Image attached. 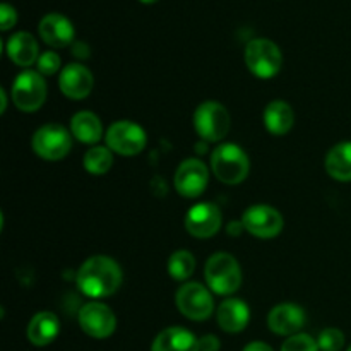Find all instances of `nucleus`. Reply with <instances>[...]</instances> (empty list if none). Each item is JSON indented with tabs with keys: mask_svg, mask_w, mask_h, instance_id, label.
Returning a JSON list of instances; mask_svg holds the SVG:
<instances>
[{
	"mask_svg": "<svg viewBox=\"0 0 351 351\" xmlns=\"http://www.w3.org/2000/svg\"><path fill=\"white\" fill-rule=\"evenodd\" d=\"M122 280L123 274L119 263L108 256H93L86 259L75 276V283L82 295L95 300L112 297L120 288Z\"/></svg>",
	"mask_w": 351,
	"mask_h": 351,
	"instance_id": "1",
	"label": "nucleus"
},
{
	"mask_svg": "<svg viewBox=\"0 0 351 351\" xmlns=\"http://www.w3.org/2000/svg\"><path fill=\"white\" fill-rule=\"evenodd\" d=\"M211 170L223 184L239 185L249 177L250 160L239 144H219L211 154Z\"/></svg>",
	"mask_w": 351,
	"mask_h": 351,
	"instance_id": "2",
	"label": "nucleus"
},
{
	"mask_svg": "<svg viewBox=\"0 0 351 351\" xmlns=\"http://www.w3.org/2000/svg\"><path fill=\"white\" fill-rule=\"evenodd\" d=\"M204 278L209 290L223 297L235 293L242 287L240 264L228 252H216L209 257L204 267Z\"/></svg>",
	"mask_w": 351,
	"mask_h": 351,
	"instance_id": "3",
	"label": "nucleus"
},
{
	"mask_svg": "<svg viewBox=\"0 0 351 351\" xmlns=\"http://www.w3.org/2000/svg\"><path fill=\"white\" fill-rule=\"evenodd\" d=\"M247 69L259 79H273L283 65L280 47L267 38H256L247 43L243 51Z\"/></svg>",
	"mask_w": 351,
	"mask_h": 351,
	"instance_id": "4",
	"label": "nucleus"
},
{
	"mask_svg": "<svg viewBox=\"0 0 351 351\" xmlns=\"http://www.w3.org/2000/svg\"><path fill=\"white\" fill-rule=\"evenodd\" d=\"M192 123L201 139L208 141V143H219L228 136L230 127H232V117L221 103L204 101L195 108Z\"/></svg>",
	"mask_w": 351,
	"mask_h": 351,
	"instance_id": "5",
	"label": "nucleus"
},
{
	"mask_svg": "<svg viewBox=\"0 0 351 351\" xmlns=\"http://www.w3.org/2000/svg\"><path fill=\"white\" fill-rule=\"evenodd\" d=\"M10 96L21 112H38L47 99V82L38 71H24L14 79Z\"/></svg>",
	"mask_w": 351,
	"mask_h": 351,
	"instance_id": "6",
	"label": "nucleus"
},
{
	"mask_svg": "<svg viewBox=\"0 0 351 351\" xmlns=\"http://www.w3.org/2000/svg\"><path fill=\"white\" fill-rule=\"evenodd\" d=\"M33 151L47 161H60L71 153L72 134L60 123H45L34 132Z\"/></svg>",
	"mask_w": 351,
	"mask_h": 351,
	"instance_id": "7",
	"label": "nucleus"
},
{
	"mask_svg": "<svg viewBox=\"0 0 351 351\" xmlns=\"http://www.w3.org/2000/svg\"><path fill=\"white\" fill-rule=\"evenodd\" d=\"M175 304L180 314L191 321H206L215 312L213 295L204 285L189 281L184 283L175 293Z\"/></svg>",
	"mask_w": 351,
	"mask_h": 351,
	"instance_id": "8",
	"label": "nucleus"
},
{
	"mask_svg": "<svg viewBox=\"0 0 351 351\" xmlns=\"http://www.w3.org/2000/svg\"><path fill=\"white\" fill-rule=\"evenodd\" d=\"M106 146L120 156H136L146 147L147 136L139 123L132 120H117L105 134Z\"/></svg>",
	"mask_w": 351,
	"mask_h": 351,
	"instance_id": "9",
	"label": "nucleus"
},
{
	"mask_svg": "<svg viewBox=\"0 0 351 351\" xmlns=\"http://www.w3.org/2000/svg\"><path fill=\"white\" fill-rule=\"evenodd\" d=\"M82 331L95 339H106L115 332L117 317L108 305L101 302H88L82 305L77 315Z\"/></svg>",
	"mask_w": 351,
	"mask_h": 351,
	"instance_id": "10",
	"label": "nucleus"
},
{
	"mask_svg": "<svg viewBox=\"0 0 351 351\" xmlns=\"http://www.w3.org/2000/svg\"><path fill=\"white\" fill-rule=\"evenodd\" d=\"M245 232L257 239H274L283 232V216L278 209L267 204H254L242 216Z\"/></svg>",
	"mask_w": 351,
	"mask_h": 351,
	"instance_id": "11",
	"label": "nucleus"
},
{
	"mask_svg": "<svg viewBox=\"0 0 351 351\" xmlns=\"http://www.w3.org/2000/svg\"><path fill=\"white\" fill-rule=\"evenodd\" d=\"M209 182V170L201 160L197 158H189L180 163V167L175 171L173 185L175 191L182 197L194 199L199 197L206 191Z\"/></svg>",
	"mask_w": 351,
	"mask_h": 351,
	"instance_id": "12",
	"label": "nucleus"
},
{
	"mask_svg": "<svg viewBox=\"0 0 351 351\" xmlns=\"http://www.w3.org/2000/svg\"><path fill=\"white\" fill-rule=\"evenodd\" d=\"M185 228L195 239H211L221 228V211L213 202H199L185 215Z\"/></svg>",
	"mask_w": 351,
	"mask_h": 351,
	"instance_id": "13",
	"label": "nucleus"
},
{
	"mask_svg": "<svg viewBox=\"0 0 351 351\" xmlns=\"http://www.w3.org/2000/svg\"><path fill=\"white\" fill-rule=\"evenodd\" d=\"M58 88L69 99H84L95 88V77L91 71L82 64H69L62 69L58 77Z\"/></svg>",
	"mask_w": 351,
	"mask_h": 351,
	"instance_id": "14",
	"label": "nucleus"
},
{
	"mask_svg": "<svg viewBox=\"0 0 351 351\" xmlns=\"http://www.w3.org/2000/svg\"><path fill=\"white\" fill-rule=\"evenodd\" d=\"M38 33L41 40L51 48H65L74 41V24L64 14L50 12L41 17L38 24Z\"/></svg>",
	"mask_w": 351,
	"mask_h": 351,
	"instance_id": "15",
	"label": "nucleus"
},
{
	"mask_svg": "<svg viewBox=\"0 0 351 351\" xmlns=\"http://www.w3.org/2000/svg\"><path fill=\"white\" fill-rule=\"evenodd\" d=\"M267 326L278 336H295L305 326L304 308L295 304H280L271 308L267 315Z\"/></svg>",
	"mask_w": 351,
	"mask_h": 351,
	"instance_id": "16",
	"label": "nucleus"
},
{
	"mask_svg": "<svg viewBox=\"0 0 351 351\" xmlns=\"http://www.w3.org/2000/svg\"><path fill=\"white\" fill-rule=\"evenodd\" d=\"M216 321L225 332H242L250 322V308L240 298H226L216 311Z\"/></svg>",
	"mask_w": 351,
	"mask_h": 351,
	"instance_id": "17",
	"label": "nucleus"
},
{
	"mask_svg": "<svg viewBox=\"0 0 351 351\" xmlns=\"http://www.w3.org/2000/svg\"><path fill=\"white\" fill-rule=\"evenodd\" d=\"M60 332V321L53 312H38L33 315L26 329V336L34 346H47L57 339Z\"/></svg>",
	"mask_w": 351,
	"mask_h": 351,
	"instance_id": "18",
	"label": "nucleus"
},
{
	"mask_svg": "<svg viewBox=\"0 0 351 351\" xmlns=\"http://www.w3.org/2000/svg\"><path fill=\"white\" fill-rule=\"evenodd\" d=\"M151 351H199V338L189 329L173 326L154 338Z\"/></svg>",
	"mask_w": 351,
	"mask_h": 351,
	"instance_id": "19",
	"label": "nucleus"
},
{
	"mask_svg": "<svg viewBox=\"0 0 351 351\" xmlns=\"http://www.w3.org/2000/svg\"><path fill=\"white\" fill-rule=\"evenodd\" d=\"M5 50L10 62H14L19 67H29V65L36 64L38 57H40L36 38L26 31L14 33L7 41Z\"/></svg>",
	"mask_w": 351,
	"mask_h": 351,
	"instance_id": "20",
	"label": "nucleus"
},
{
	"mask_svg": "<svg viewBox=\"0 0 351 351\" xmlns=\"http://www.w3.org/2000/svg\"><path fill=\"white\" fill-rule=\"evenodd\" d=\"M295 123V113L287 101L274 99L264 110V125L273 136H285Z\"/></svg>",
	"mask_w": 351,
	"mask_h": 351,
	"instance_id": "21",
	"label": "nucleus"
},
{
	"mask_svg": "<svg viewBox=\"0 0 351 351\" xmlns=\"http://www.w3.org/2000/svg\"><path fill=\"white\" fill-rule=\"evenodd\" d=\"M326 171L338 182H351V141L339 143L329 149L324 160Z\"/></svg>",
	"mask_w": 351,
	"mask_h": 351,
	"instance_id": "22",
	"label": "nucleus"
},
{
	"mask_svg": "<svg viewBox=\"0 0 351 351\" xmlns=\"http://www.w3.org/2000/svg\"><path fill=\"white\" fill-rule=\"evenodd\" d=\"M71 134L84 144H96L103 137L101 120L96 113L82 110L77 112L71 120Z\"/></svg>",
	"mask_w": 351,
	"mask_h": 351,
	"instance_id": "23",
	"label": "nucleus"
},
{
	"mask_svg": "<svg viewBox=\"0 0 351 351\" xmlns=\"http://www.w3.org/2000/svg\"><path fill=\"white\" fill-rule=\"evenodd\" d=\"M86 171L91 175H105L113 165V154L108 146H93L82 158Z\"/></svg>",
	"mask_w": 351,
	"mask_h": 351,
	"instance_id": "24",
	"label": "nucleus"
},
{
	"mask_svg": "<svg viewBox=\"0 0 351 351\" xmlns=\"http://www.w3.org/2000/svg\"><path fill=\"white\" fill-rule=\"evenodd\" d=\"M168 273L175 281H185L194 274L195 259L187 250H177L168 259Z\"/></svg>",
	"mask_w": 351,
	"mask_h": 351,
	"instance_id": "25",
	"label": "nucleus"
},
{
	"mask_svg": "<svg viewBox=\"0 0 351 351\" xmlns=\"http://www.w3.org/2000/svg\"><path fill=\"white\" fill-rule=\"evenodd\" d=\"M321 351H341L345 346V335L338 328H326L317 338Z\"/></svg>",
	"mask_w": 351,
	"mask_h": 351,
	"instance_id": "26",
	"label": "nucleus"
},
{
	"mask_svg": "<svg viewBox=\"0 0 351 351\" xmlns=\"http://www.w3.org/2000/svg\"><path fill=\"white\" fill-rule=\"evenodd\" d=\"M281 351H321V350H319L317 341H315L312 336L305 335V332H298V335L290 336V338L283 343Z\"/></svg>",
	"mask_w": 351,
	"mask_h": 351,
	"instance_id": "27",
	"label": "nucleus"
},
{
	"mask_svg": "<svg viewBox=\"0 0 351 351\" xmlns=\"http://www.w3.org/2000/svg\"><path fill=\"white\" fill-rule=\"evenodd\" d=\"M60 65H62L60 57L51 50L43 51V53L38 57V62H36V69L41 75L57 74V72L60 71Z\"/></svg>",
	"mask_w": 351,
	"mask_h": 351,
	"instance_id": "28",
	"label": "nucleus"
},
{
	"mask_svg": "<svg viewBox=\"0 0 351 351\" xmlns=\"http://www.w3.org/2000/svg\"><path fill=\"white\" fill-rule=\"evenodd\" d=\"M16 23V9H14L12 5H9V3H2V5H0V27H2V31H9Z\"/></svg>",
	"mask_w": 351,
	"mask_h": 351,
	"instance_id": "29",
	"label": "nucleus"
},
{
	"mask_svg": "<svg viewBox=\"0 0 351 351\" xmlns=\"http://www.w3.org/2000/svg\"><path fill=\"white\" fill-rule=\"evenodd\" d=\"M221 343L215 335H206L199 338V351H218Z\"/></svg>",
	"mask_w": 351,
	"mask_h": 351,
	"instance_id": "30",
	"label": "nucleus"
},
{
	"mask_svg": "<svg viewBox=\"0 0 351 351\" xmlns=\"http://www.w3.org/2000/svg\"><path fill=\"white\" fill-rule=\"evenodd\" d=\"M243 351H274V350L263 341H252L243 348Z\"/></svg>",
	"mask_w": 351,
	"mask_h": 351,
	"instance_id": "31",
	"label": "nucleus"
},
{
	"mask_svg": "<svg viewBox=\"0 0 351 351\" xmlns=\"http://www.w3.org/2000/svg\"><path fill=\"white\" fill-rule=\"evenodd\" d=\"M74 55L75 57H88L89 50L84 43H75L74 47Z\"/></svg>",
	"mask_w": 351,
	"mask_h": 351,
	"instance_id": "32",
	"label": "nucleus"
},
{
	"mask_svg": "<svg viewBox=\"0 0 351 351\" xmlns=\"http://www.w3.org/2000/svg\"><path fill=\"white\" fill-rule=\"evenodd\" d=\"M0 98H2V108H0V112L2 113H5V110H7V93L3 91H0Z\"/></svg>",
	"mask_w": 351,
	"mask_h": 351,
	"instance_id": "33",
	"label": "nucleus"
},
{
	"mask_svg": "<svg viewBox=\"0 0 351 351\" xmlns=\"http://www.w3.org/2000/svg\"><path fill=\"white\" fill-rule=\"evenodd\" d=\"M141 2H143V3H154V2H158V0H141Z\"/></svg>",
	"mask_w": 351,
	"mask_h": 351,
	"instance_id": "34",
	"label": "nucleus"
},
{
	"mask_svg": "<svg viewBox=\"0 0 351 351\" xmlns=\"http://www.w3.org/2000/svg\"><path fill=\"white\" fill-rule=\"evenodd\" d=\"M346 351H351V346H350V348H348V350H346Z\"/></svg>",
	"mask_w": 351,
	"mask_h": 351,
	"instance_id": "35",
	"label": "nucleus"
}]
</instances>
